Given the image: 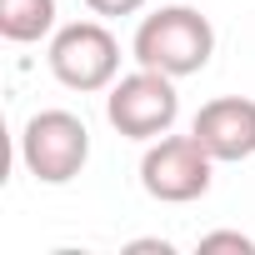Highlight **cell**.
<instances>
[{
    "label": "cell",
    "instance_id": "8992f818",
    "mask_svg": "<svg viewBox=\"0 0 255 255\" xmlns=\"http://www.w3.org/2000/svg\"><path fill=\"white\" fill-rule=\"evenodd\" d=\"M190 135L215 155V165H240L255 155V100L250 95H215L195 110Z\"/></svg>",
    "mask_w": 255,
    "mask_h": 255
},
{
    "label": "cell",
    "instance_id": "ba28073f",
    "mask_svg": "<svg viewBox=\"0 0 255 255\" xmlns=\"http://www.w3.org/2000/svg\"><path fill=\"white\" fill-rule=\"evenodd\" d=\"M210 250L255 255V240H250V235H240V230H210V235H200V255H210Z\"/></svg>",
    "mask_w": 255,
    "mask_h": 255
},
{
    "label": "cell",
    "instance_id": "9c48e42d",
    "mask_svg": "<svg viewBox=\"0 0 255 255\" xmlns=\"http://www.w3.org/2000/svg\"><path fill=\"white\" fill-rule=\"evenodd\" d=\"M85 5H90V15H100V20H120V15H140L145 0H85Z\"/></svg>",
    "mask_w": 255,
    "mask_h": 255
},
{
    "label": "cell",
    "instance_id": "30bf717a",
    "mask_svg": "<svg viewBox=\"0 0 255 255\" xmlns=\"http://www.w3.org/2000/svg\"><path fill=\"white\" fill-rule=\"evenodd\" d=\"M125 250H160V255H170L175 245H170V240H130V245H125Z\"/></svg>",
    "mask_w": 255,
    "mask_h": 255
},
{
    "label": "cell",
    "instance_id": "52a82bcc",
    "mask_svg": "<svg viewBox=\"0 0 255 255\" xmlns=\"http://www.w3.org/2000/svg\"><path fill=\"white\" fill-rule=\"evenodd\" d=\"M55 0H0V35L10 45H35V40H50L60 25H55Z\"/></svg>",
    "mask_w": 255,
    "mask_h": 255
},
{
    "label": "cell",
    "instance_id": "5b68a950",
    "mask_svg": "<svg viewBox=\"0 0 255 255\" xmlns=\"http://www.w3.org/2000/svg\"><path fill=\"white\" fill-rule=\"evenodd\" d=\"M215 155L195 135H160L140 155V190L160 205H190L210 190Z\"/></svg>",
    "mask_w": 255,
    "mask_h": 255
},
{
    "label": "cell",
    "instance_id": "3957f363",
    "mask_svg": "<svg viewBox=\"0 0 255 255\" xmlns=\"http://www.w3.org/2000/svg\"><path fill=\"white\" fill-rule=\"evenodd\" d=\"M45 65L65 90L95 95V90H110L120 80V40L110 35L105 20H70L50 35Z\"/></svg>",
    "mask_w": 255,
    "mask_h": 255
},
{
    "label": "cell",
    "instance_id": "7a4b0ae2",
    "mask_svg": "<svg viewBox=\"0 0 255 255\" xmlns=\"http://www.w3.org/2000/svg\"><path fill=\"white\" fill-rule=\"evenodd\" d=\"M105 120H110V130L125 135V140H160L175 130V120H180V95H175V75L165 70H130V75H120L110 90H105Z\"/></svg>",
    "mask_w": 255,
    "mask_h": 255
},
{
    "label": "cell",
    "instance_id": "6da1fadb",
    "mask_svg": "<svg viewBox=\"0 0 255 255\" xmlns=\"http://www.w3.org/2000/svg\"><path fill=\"white\" fill-rule=\"evenodd\" d=\"M130 55H135V65L165 70L175 80L200 75L210 65V55H215V25L195 5H160V10L140 15Z\"/></svg>",
    "mask_w": 255,
    "mask_h": 255
},
{
    "label": "cell",
    "instance_id": "277c9868",
    "mask_svg": "<svg viewBox=\"0 0 255 255\" xmlns=\"http://www.w3.org/2000/svg\"><path fill=\"white\" fill-rule=\"evenodd\" d=\"M90 160V130L75 110H35L20 125V165L40 185H70Z\"/></svg>",
    "mask_w": 255,
    "mask_h": 255
}]
</instances>
